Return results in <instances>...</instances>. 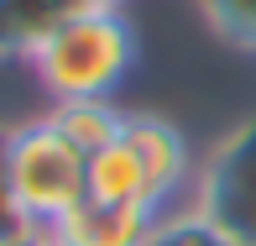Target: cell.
<instances>
[{
    "label": "cell",
    "mask_w": 256,
    "mask_h": 246,
    "mask_svg": "<svg viewBox=\"0 0 256 246\" xmlns=\"http://www.w3.org/2000/svg\"><path fill=\"white\" fill-rule=\"evenodd\" d=\"M136 58H142V42H136L131 16L120 6H89L58 21L26 53V68L42 84V95L63 105V100H115Z\"/></svg>",
    "instance_id": "obj_1"
},
{
    "label": "cell",
    "mask_w": 256,
    "mask_h": 246,
    "mask_svg": "<svg viewBox=\"0 0 256 246\" xmlns=\"http://www.w3.org/2000/svg\"><path fill=\"white\" fill-rule=\"evenodd\" d=\"M6 173H10L16 204L32 220V230L58 225L89 194V157L58 131L48 115L6 126Z\"/></svg>",
    "instance_id": "obj_2"
},
{
    "label": "cell",
    "mask_w": 256,
    "mask_h": 246,
    "mask_svg": "<svg viewBox=\"0 0 256 246\" xmlns=\"http://www.w3.org/2000/svg\"><path fill=\"white\" fill-rule=\"evenodd\" d=\"M188 204L236 246H256V115L236 121L199 162Z\"/></svg>",
    "instance_id": "obj_3"
},
{
    "label": "cell",
    "mask_w": 256,
    "mask_h": 246,
    "mask_svg": "<svg viewBox=\"0 0 256 246\" xmlns=\"http://www.w3.org/2000/svg\"><path fill=\"white\" fill-rule=\"evenodd\" d=\"M126 142L131 152L146 162V173H152L162 204L172 209V199L194 194V178H199V162H194L188 152V136L178 131V126L168 121V115H152V110H126Z\"/></svg>",
    "instance_id": "obj_4"
},
{
    "label": "cell",
    "mask_w": 256,
    "mask_h": 246,
    "mask_svg": "<svg viewBox=\"0 0 256 246\" xmlns=\"http://www.w3.org/2000/svg\"><path fill=\"white\" fill-rule=\"evenodd\" d=\"M157 209H136V204H104V199H78L58 225H48L42 236L52 246H146V236L157 230Z\"/></svg>",
    "instance_id": "obj_5"
},
{
    "label": "cell",
    "mask_w": 256,
    "mask_h": 246,
    "mask_svg": "<svg viewBox=\"0 0 256 246\" xmlns=\"http://www.w3.org/2000/svg\"><path fill=\"white\" fill-rule=\"evenodd\" d=\"M89 199H104V204H136V209H157V215H172L162 204L146 162L131 152V142H110L104 152L89 157Z\"/></svg>",
    "instance_id": "obj_6"
},
{
    "label": "cell",
    "mask_w": 256,
    "mask_h": 246,
    "mask_svg": "<svg viewBox=\"0 0 256 246\" xmlns=\"http://www.w3.org/2000/svg\"><path fill=\"white\" fill-rule=\"evenodd\" d=\"M94 0H0V58H21L37 48L58 21L89 11Z\"/></svg>",
    "instance_id": "obj_7"
},
{
    "label": "cell",
    "mask_w": 256,
    "mask_h": 246,
    "mask_svg": "<svg viewBox=\"0 0 256 246\" xmlns=\"http://www.w3.org/2000/svg\"><path fill=\"white\" fill-rule=\"evenodd\" d=\"M48 121L84 157H94L110 142H120V131H126V110L115 100H63V105H48Z\"/></svg>",
    "instance_id": "obj_8"
},
{
    "label": "cell",
    "mask_w": 256,
    "mask_h": 246,
    "mask_svg": "<svg viewBox=\"0 0 256 246\" xmlns=\"http://www.w3.org/2000/svg\"><path fill=\"white\" fill-rule=\"evenodd\" d=\"M194 11L214 42H225L240 58H256V0H194Z\"/></svg>",
    "instance_id": "obj_9"
},
{
    "label": "cell",
    "mask_w": 256,
    "mask_h": 246,
    "mask_svg": "<svg viewBox=\"0 0 256 246\" xmlns=\"http://www.w3.org/2000/svg\"><path fill=\"white\" fill-rule=\"evenodd\" d=\"M146 246H236V241H230L225 230H214L194 204H183V209H172V215L157 220V230L146 236Z\"/></svg>",
    "instance_id": "obj_10"
},
{
    "label": "cell",
    "mask_w": 256,
    "mask_h": 246,
    "mask_svg": "<svg viewBox=\"0 0 256 246\" xmlns=\"http://www.w3.org/2000/svg\"><path fill=\"white\" fill-rule=\"evenodd\" d=\"M26 230H32V220L21 215L16 189H10V173H6V126H0V246L16 241V236H26Z\"/></svg>",
    "instance_id": "obj_11"
},
{
    "label": "cell",
    "mask_w": 256,
    "mask_h": 246,
    "mask_svg": "<svg viewBox=\"0 0 256 246\" xmlns=\"http://www.w3.org/2000/svg\"><path fill=\"white\" fill-rule=\"evenodd\" d=\"M6 246H52L42 230H26V236H16V241H6Z\"/></svg>",
    "instance_id": "obj_12"
},
{
    "label": "cell",
    "mask_w": 256,
    "mask_h": 246,
    "mask_svg": "<svg viewBox=\"0 0 256 246\" xmlns=\"http://www.w3.org/2000/svg\"><path fill=\"white\" fill-rule=\"evenodd\" d=\"M94 6H126V0H94Z\"/></svg>",
    "instance_id": "obj_13"
}]
</instances>
